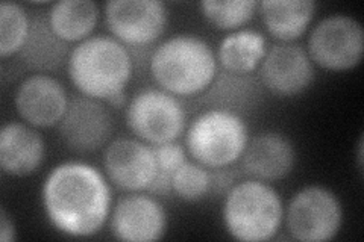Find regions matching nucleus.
I'll return each instance as SVG.
<instances>
[{
    "instance_id": "obj_11",
    "label": "nucleus",
    "mask_w": 364,
    "mask_h": 242,
    "mask_svg": "<svg viewBox=\"0 0 364 242\" xmlns=\"http://www.w3.org/2000/svg\"><path fill=\"white\" fill-rule=\"evenodd\" d=\"M314 64L299 44L281 43L267 50L259 65V82L278 97H294L310 88Z\"/></svg>"
},
{
    "instance_id": "obj_10",
    "label": "nucleus",
    "mask_w": 364,
    "mask_h": 242,
    "mask_svg": "<svg viewBox=\"0 0 364 242\" xmlns=\"http://www.w3.org/2000/svg\"><path fill=\"white\" fill-rule=\"evenodd\" d=\"M114 121L109 111L100 100L75 96L58 124L63 144L75 153H95L109 144Z\"/></svg>"
},
{
    "instance_id": "obj_2",
    "label": "nucleus",
    "mask_w": 364,
    "mask_h": 242,
    "mask_svg": "<svg viewBox=\"0 0 364 242\" xmlns=\"http://www.w3.org/2000/svg\"><path fill=\"white\" fill-rule=\"evenodd\" d=\"M134 60L128 48L112 37L96 35L79 43L67 61V73L82 96L120 108L132 76Z\"/></svg>"
},
{
    "instance_id": "obj_7",
    "label": "nucleus",
    "mask_w": 364,
    "mask_h": 242,
    "mask_svg": "<svg viewBox=\"0 0 364 242\" xmlns=\"http://www.w3.org/2000/svg\"><path fill=\"white\" fill-rule=\"evenodd\" d=\"M284 220L293 239L326 242L340 233L343 207L331 189L310 185L293 195L287 209H284Z\"/></svg>"
},
{
    "instance_id": "obj_18",
    "label": "nucleus",
    "mask_w": 364,
    "mask_h": 242,
    "mask_svg": "<svg viewBox=\"0 0 364 242\" xmlns=\"http://www.w3.org/2000/svg\"><path fill=\"white\" fill-rule=\"evenodd\" d=\"M261 82L252 75H240L222 70L205 91L200 101L210 109H220L242 115L254 109L261 99Z\"/></svg>"
},
{
    "instance_id": "obj_15",
    "label": "nucleus",
    "mask_w": 364,
    "mask_h": 242,
    "mask_svg": "<svg viewBox=\"0 0 364 242\" xmlns=\"http://www.w3.org/2000/svg\"><path fill=\"white\" fill-rule=\"evenodd\" d=\"M240 159L242 170L249 177L266 183L277 182L293 171L296 150L282 133L264 132L249 140Z\"/></svg>"
},
{
    "instance_id": "obj_20",
    "label": "nucleus",
    "mask_w": 364,
    "mask_h": 242,
    "mask_svg": "<svg viewBox=\"0 0 364 242\" xmlns=\"http://www.w3.org/2000/svg\"><path fill=\"white\" fill-rule=\"evenodd\" d=\"M267 53L266 38L254 29L234 31L220 41L218 62L222 70L240 75H252L259 68Z\"/></svg>"
},
{
    "instance_id": "obj_16",
    "label": "nucleus",
    "mask_w": 364,
    "mask_h": 242,
    "mask_svg": "<svg viewBox=\"0 0 364 242\" xmlns=\"http://www.w3.org/2000/svg\"><path fill=\"white\" fill-rule=\"evenodd\" d=\"M46 145L38 131L26 123L11 121L0 131V168L9 176L25 177L44 160Z\"/></svg>"
},
{
    "instance_id": "obj_19",
    "label": "nucleus",
    "mask_w": 364,
    "mask_h": 242,
    "mask_svg": "<svg viewBox=\"0 0 364 242\" xmlns=\"http://www.w3.org/2000/svg\"><path fill=\"white\" fill-rule=\"evenodd\" d=\"M258 8L267 32L282 43L301 38L316 13L311 0H264Z\"/></svg>"
},
{
    "instance_id": "obj_14",
    "label": "nucleus",
    "mask_w": 364,
    "mask_h": 242,
    "mask_svg": "<svg viewBox=\"0 0 364 242\" xmlns=\"http://www.w3.org/2000/svg\"><path fill=\"white\" fill-rule=\"evenodd\" d=\"M64 85L50 75H31L17 87L14 105L20 119L36 129L58 126L68 106Z\"/></svg>"
},
{
    "instance_id": "obj_8",
    "label": "nucleus",
    "mask_w": 364,
    "mask_h": 242,
    "mask_svg": "<svg viewBox=\"0 0 364 242\" xmlns=\"http://www.w3.org/2000/svg\"><path fill=\"white\" fill-rule=\"evenodd\" d=\"M313 64L329 72L355 68L364 53V31L354 17L334 14L322 18L313 28L306 43Z\"/></svg>"
},
{
    "instance_id": "obj_13",
    "label": "nucleus",
    "mask_w": 364,
    "mask_h": 242,
    "mask_svg": "<svg viewBox=\"0 0 364 242\" xmlns=\"http://www.w3.org/2000/svg\"><path fill=\"white\" fill-rule=\"evenodd\" d=\"M109 230L119 241H158L167 232V214L163 204L152 195L132 192L112 207Z\"/></svg>"
},
{
    "instance_id": "obj_28",
    "label": "nucleus",
    "mask_w": 364,
    "mask_h": 242,
    "mask_svg": "<svg viewBox=\"0 0 364 242\" xmlns=\"http://www.w3.org/2000/svg\"><path fill=\"white\" fill-rule=\"evenodd\" d=\"M357 160H358V168H360V171H361V168H363V138H360V143H358Z\"/></svg>"
},
{
    "instance_id": "obj_6",
    "label": "nucleus",
    "mask_w": 364,
    "mask_h": 242,
    "mask_svg": "<svg viewBox=\"0 0 364 242\" xmlns=\"http://www.w3.org/2000/svg\"><path fill=\"white\" fill-rule=\"evenodd\" d=\"M128 129L149 145L173 143L186 131L187 114L179 99L161 88L136 93L127 106Z\"/></svg>"
},
{
    "instance_id": "obj_23",
    "label": "nucleus",
    "mask_w": 364,
    "mask_h": 242,
    "mask_svg": "<svg viewBox=\"0 0 364 242\" xmlns=\"http://www.w3.org/2000/svg\"><path fill=\"white\" fill-rule=\"evenodd\" d=\"M31 28V17L18 4L0 5V56L17 55L25 44Z\"/></svg>"
},
{
    "instance_id": "obj_5",
    "label": "nucleus",
    "mask_w": 364,
    "mask_h": 242,
    "mask_svg": "<svg viewBox=\"0 0 364 242\" xmlns=\"http://www.w3.org/2000/svg\"><path fill=\"white\" fill-rule=\"evenodd\" d=\"M247 143L249 129L242 115L220 109L198 115L186 133L187 152L210 170L228 168L240 160Z\"/></svg>"
},
{
    "instance_id": "obj_25",
    "label": "nucleus",
    "mask_w": 364,
    "mask_h": 242,
    "mask_svg": "<svg viewBox=\"0 0 364 242\" xmlns=\"http://www.w3.org/2000/svg\"><path fill=\"white\" fill-rule=\"evenodd\" d=\"M152 147L156 158V177L147 192L154 195H168L172 194V177L175 171L187 160L186 150L175 141Z\"/></svg>"
},
{
    "instance_id": "obj_22",
    "label": "nucleus",
    "mask_w": 364,
    "mask_h": 242,
    "mask_svg": "<svg viewBox=\"0 0 364 242\" xmlns=\"http://www.w3.org/2000/svg\"><path fill=\"white\" fill-rule=\"evenodd\" d=\"M199 6L203 17L215 28L238 31L252 20L258 4L254 0H226V2L203 0Z\"/></svg>"
},
{
    "instance_id": "obj_12",
    "label": "nucleus",
    "mask_w": 364,
    "mask_h": 242,
    "mask_svg": "<svg viewBox=\"0 0 364 242\" xmlns=\"http://www.w3.org/2000/svg\"><path fill=\"white\" fill-rule=\"evenodd\" d=\"M104 170L119 189L147 191L156 177L154 147L135 138H117L105 147Z\"/></svg>"
},
{
    "instance_id": "obj_27",
    "label": "nucleus",
    "mask_w": 364,
    "mask_h": 242,
    "mask_svg": "<svg viewBox=\"0 0 364 242\" xmlns=\"http://www.w3.org/2000/svg\"><path fill=\"white\" fill-rule=\"evenodd\" d=\"M17 239V227L9 212L2 207L0 209V241L14 242Z\"/></svg>"
},
{
    "instance_id": "obj_9",
    "label": "nucleus",
    "mask_w": 364,
    "mask_h": 242,
    "mask_svg": "<svg viewBox=\"0 0 364 242\" xmlns=\"http://www.w3.org/2000/svg\"><path fill=\"white\" fill-rule=\"evenodd\" d=\"M104 13L114 38L132 49L158 41L167 25V9L159 0H111Z\"/></svg>"
},
{
    "instance_id": "obj_17",
    "label": "nucleus",
    "mask_w": 364,
    "mask_h": 242,
    "mask_svg": "<svg viewBox=\"0 0 364 242\" xmlns=\"http://www.w3.org/2000/svg\"><path fill=\"white\" fill-rule=\"evenodd\" d=\"M70 53L68 43L53 32L48 16L37 14L31 17L28 38L17 53L18 61L26 70L33 75L55 73L68 61Z\"/></svg>"
},
{
    "instance_id": "obj_1",
    "label": "nucleus",
    "mask_w": 364,
    "mask_h": 242,
    "mask_svg": "<svg viewBox=\"0 0 364 242\" xmlns=\"http://www.w3.org/2000/svg\"><path fill=\"white\" fill-rule=\"evenodd\" d=\"M41 203L49 223L58 232L72 238H90L108 220L111 189L93 165L64 163L46 177Z\"/></svg>"
},
{
    "instance_id": "obj_21",
    "label": "nucleus",
    "mask_w": 364,
    "mask_h": 242,
    "mask_svg": "<svg viewBox=\"0 0 364 242\" xmlns=\"http://www.w3.org/2000/svg\"><path fill=\"white\" fill-rule=\"evenodd\" d=\"M49 23L65 43H81L97 25L99 6L91 0H61L50 6Z\"/></svg>"
},
{
    "instance_id": "obj_24",
    "label": "nucleus",
    "mask_w": 364,
    "mask_h": 242,
    "mask_svg": "<svg viewBox=\"0 0 364 242\" xmlns=\"http://www.w3.org/2000/svg\"><path fill=\"white\" fill-rule=\"evenodd\" d=\"M211 171L195 163L186 160L172 177V192L186 202H199L210 195Z\"/></svg>"
},
{
    "instance_id": "obj_4",
    "label": "nucleus",
    "mask_w": 364,
    "mask_h": 242,
    "mask_svg": "<svg viewBox=\"0 0 364 242\" xmlns=\"http://www.w3.org/2000/svg\"><path fill=\"white\" fill-rule=\"evenodd\" d=\"M222 218L226 232L234 239L264 242L279 232L284 206L269 183L247 179L234 183L225 194Z\"/></svg>"
},
{
    "instance_id": "obj_3",
    "label": "nucleus",
    "mask_w": 364,
    "mask_h": 242,
    "mask_svg": "<svg viewBox=\"0 0 364 242\" xmlns=\"http://www.w3.org/2000/svg\"><path fill=\"white\" fill-rule=\"evenodd\" d=\"M218 64V56L207 41L179 33L156 45L149 70L159 88L178 97H190L210 88Z\"/></svg>"
},
{
    "instance_id": "obj_26",
    "label": "nucleus",
    "mask_w": 364,
    "mask_h": 242,
    "mask_svg": "<svg viewBox=\"0 0 364 242\" xmlns=\"http://www.w3.org/2000/svg\"><path fill=\"white\" fill-rule=\"evenodd\" d=\"M234 185V172L226 168H218L211 171V191L210 194H226Z\"/></svg>"
}]
</instances>
